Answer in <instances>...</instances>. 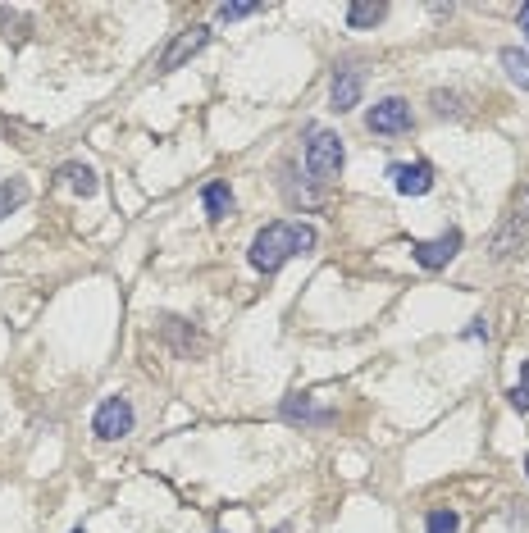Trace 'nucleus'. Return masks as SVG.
<instances>
[{
	"label": "nucleus",
	"instance_id": "obj_1",
	"mask_svg": "<svg viewBox=\"0 0 529 533\" xmlns=\"http://www.w3.org/2000/svg\"><path fill=\"white\" fill-rule=\"evenodd\" d=\"M315 242H320V233H315L311 224H288V219H274V224H265L256 237H251L247 256H251V265H256L260 274H279L292 256L315 251Z\"/></svg>",
	"mask_w": 529,
	"mask_h": 533
},
{
	"label": "nucleus",
	"instance_id": "obj_2",
	"mask_svg": "<svg viewBox=\"0 0 529 533\" xmlns=\"http://www.w3.org/2000/svg\"><path fill=\"white\" fill-rule=\"evenodd\" d=\"M347 151H343V137L329 133V128H306V174L315 178V183H329V178H338V169H343Z\"/></svg>",
	"mask_w": 529,
	"mask_h": 533
},
{
	"label": "nucleus",
	"instance_id": "obj_3",
	"mask_svg": "<svg viewBox=\"0 0 529 533\" xmlns=\"http://www.w3.org/2000/svg\"><path fill=\"white\" fill-rule=\"evenodd\" d=\"M92 429H96V438H105V442L128 438V433H133V406H128V397H105L92 415Z\"/></svg>",
	"mask_w": 529,
	"mask_h": 533
},
{
	"label": "nucleus",
	"instance_id": "obj_4",
	"mask_svg": "<svg viewBox=\"0 0 529 533\" xmlns=\"http://www.w3.org/2000/svg\"><path fill=\"white\" fill-rule=\"evenodd\" d=\"M411 105L402 101V96H388V101H379L370 114H365V128L370 133H384V137H393V133H411Z\"/></svg>",
	"mask_w": 529,
	"mask_h": 533
},
{
	"label": "nucleus",
	"instance_id": "obj_5",
	"mask_svg": "<svg viewBox=\"0 0 529 533\" xmlns=\"http://www.w3.org/2000/svg\"><path fill=\"white\" fill-rule=\"evenodd\" d=\"M461 242H466L461 228H447V233L434 237V242H411V256H415V265H420V269H443V265L457 260Z\"/></svg>",
	"mask_w": 529,
	"mask_h": 533
},
{
	"label": "nucleus",
	"instance_id": "obj_6",
	"mask_svg": "<svg viewBox=\"0 0 529 533\" xmlns=\"http://www.w3.org/2000/svg\"><path fill=\"white\" fill-rule=\"evenodd\" d=\"M361 87H365V73L356 69V64H343V69L333 73V87H329L333 110H338V114L356 110V105H361Z\"/></svg>",
	"mask_w": 529,
	"mask_h": 533
},
{
	"label": "nucleus",
	"instance_id": "obj_7",
	"mask_svg": "<svg viewBox=\"0 0 529 533\" xmlns=\"http://www.w3.org/2000/svg\"><path fill=\"white\" fill-rule=\"evenodd\" d=\"M388 178H393V187L402 196H425L429 187H434V169H429L425 160H415V164H393L388 169Z\"/></svg>",
	"mask_w": 529,
	"mask_h": 533
},
{
	"label": "nucleus",
	"instance_id": "obj_8",
	"mask_svg": "<svg viewBox=\"0 0 529 533\" xmlns=\"http://www.w3.org/2000/svg\"><path fill=\"white\" fill-rule=\"evenodd\" d=\"M210 41V28H187V32H178L174 37V46L165 51V60H160V73H174V69H183V60H192V55L201 51Z\"/></svg>",
	"mask_w": 529,
	"mask_h": 533
},
{
	"label": "nucleus",
	"instance_id": "obj_9",
	"mask_svg": "<svg viewBox=\"0 0 529 533\" xmlns=\"http://www.w3.org/2000/svg\"><path fill=\"white\" fill-rule=\"evenodd\" d=\"M525 233H529V192H525V201H516V210H511V219L502 224V233L493 237V256H511V246L516 242H525Z\"/></svg>",
	"mask_w": 529,
	"mask_h": 533
},
{
	"label": "nucleus",
	"instance_id": "obj_10",
	"mask_svg": "<svg viewBox=\"0 0 529 533\" xmlns=\"http://www.w3.org/2000/svg\"><path fill=\"white\" fill-rule=\"evenodd\" d=\"M55 178H60L69 192H78V196H96V187H101V183H96V169H92V164H78V160L60 164V174H55Z\"/></svg>",
	"mask_w": 529,
	"mask_h": 533
},
{
	"label": "nucleus",
	"instance_id": "obj_11",
	"mask_svg": "<svg viewBox=\"0 0 529 533\" xmlns=\"http://www.w3.org/2000/svg\"><path fill=\"white\" fill-rule=\"evenodd\" d=\"M201 205H206V215L219 224V219L233 215V205H238V201H233L229 183H206V187H201Z\"/></svg>",
	"mask_w": 529,
	"mask_h": 533
},
{
	"label": "nucleus",
	"instance_id": "obj_12",
	"mask_svg": "<svg viewBox=\"0 0 529 533\" xmlns=\"http://www.w3.org/2000/svg\"><path fill=\"white\" fill-rule=\"evenodd\" d=\"M384 14H388L384 0H352L347 5V23L352 28H374V23H384Z\"/></svg>",
	"mask_w": 529,
	"mask_h": 533
},
{
	"label": "nucleus",
	"instance_id": "obj_13",
	"mask_svg": "<svg viewBox=\"0 0 529 533\" xmlns=\"http://www.w3.org/2000/svg\"><path fill=\"white\" fill-rule=\"evenodd\" d=\"M28 183H23V178H10V183H0V219H10L14 210H19L23 201H28Z\"/></svg>",
	"mask_w": 529,
	"mask_h": 533
},
{
	"label": "nucleus",
	"instance_id": "obj_14",
	"mask_svg": "<svg viewBox=\"0 0 529 533\" xmlns=\"http://www.w3.org/2000/svg\"><path fill=\"white\" fill-rule=\"evenodd\" d=\"M502 69H507V78L516 82V87H525V92H529V55L525 51L507 46V51H502Z\"/></svg>",
	"mask_w": 529,
	"mask_h": 533
},
{
	"label": "nucleus",
	"instance_id": "obj_15",
	"mask_svg": "<svg viewBox=\"0 0 529 533\" xmlns=\"http://www.w3.org/2000/svg\"><path fill=\"white\" fill-rule=\"evenodd\" d=\"M283 415H288V420H311V424L329 420V410H311V401H306V397H288V401H283Z\"/></svg>",
	"mask_w": 529,
	"mask_h": 533
},
{
	"label": "nucleus",
	"instance_id": "obj_16",
	"mask_svg": "<svg viewBox=\"0 0 529 533\" xmlns=\"http://www.w3.org/2000/svg\"><path fill=\"white\" fill-rule=\"evenodd\" d=\"M260 5H251V0H224V5H215V19H224V23H238V19H251Z\"/></svg>",
	"mask_w": 529,
	"mask_h": 533
},
{
	"label": "nucleus",
	"instance_id": "obj_17",
	"mask_svg": "<svg viewBox=\"0 0 529 533\" xmlns=\"http://www.w3.org/2000/svg\"><path fill=\"white\" fill-rule=\"evenodd\" d=\"M457 529H461L457 511H429V529L425 533H457Z\"/></svg>",
	"mask_w": 529,
	"mask_h": 533
},
{
	"label": "nucleus",
	"instance_id": "obj_18",
	"mask_svg": "<svg viewBox=\"0 0 529 533\" xmlns=\"http://www.w3.org/2000/svg\"><path fill=\"white\" fill-rule=\"evenodd\" d=\"M511 406H516V410H529V360L520 365V383L511 388Z\"/></svg>",
	"mask_w": 529,
	"mask_h": 533
},
{
	"label": "nucleus",
	"instance_id": "obj_19",
	"mask_svg": "<svg viewBox=\"0 0 529 533\" xmlns=\"http://www.w3.org/2000/svg\"><path fill=\"white\" fill-rule=\"evenodd\" d=\"M434 110H438V114H457V96L434 92Z\"/></svg>",
	"mask_w": 529,
	"mask_h": 533
},
{
	"label": "nucleus",
	"instance_id": "obj_20",
	"mask_svg": "<svg viewBox=\"0 0 529 533\" xmlns=\"http://www.w3.org/2000/svg\"><path fill=\"white\" fill-rule=\"evenodd\" d=\"M466 338H488V324H484V319H475V324L466 328Z\"/></svg>",
	"mask_w": 529,
	"mask_h": 533
},
{
	"label": "nucleus",
	"instance_id": "obj_21",
	"mask_svg": "<svg viewBox=\"0 0 529 533\" xmlns=\"http://www.w3.org/2000/svg\"><path fill=\"white\" fill-rule=\"evenodd\" d=\"M520 32H525V37H529V0H525V5H520Z\"/></svg>",
	"mask_w": 529,
	"mask_h": 533
},
{
	"label": "nucleus",
	"instance_id": "obj_22",
	"mask_svg": "<svg viewBox=\"0 0 529 533\" xmlns=\"http://www.w3.org/2000/svg\"><path fill=\"white\" fill-rule=\"evenodd\" d=\"M274 533H292V529H288V524H279V529H274Z\"/></svg>",
	"mask_w": 529,
	"mask_h": 533
},
{
	"label": "nucleus",
	"instance_id": "obj_23",
	"mask_svg": "<svg viewBox=\"0 0 529 533\" xmlns=\"http://www.w3.org/2000/svg\"><path fill=\"white\" fill-rule=\"evenodd\" d=\"M525 474H529V456H525Z\"/></svg>",
	"mask_w": 529,
	"mask_h": 533
},
{
	"label": "nucleus",
	"instance_id": "obj_24",
	"mask_svg": "<svg viewBox=\"0 0 529 533\" xmlns=\"http://www.w3.org/2000/svg\"><path fill=\"white\" fill-rule=\"evenodd\" d=\"M73 533H83V529H73Z\"/></svg>",
	"mask_w": 529,
	"mask_h": 533
}]
</instances>
